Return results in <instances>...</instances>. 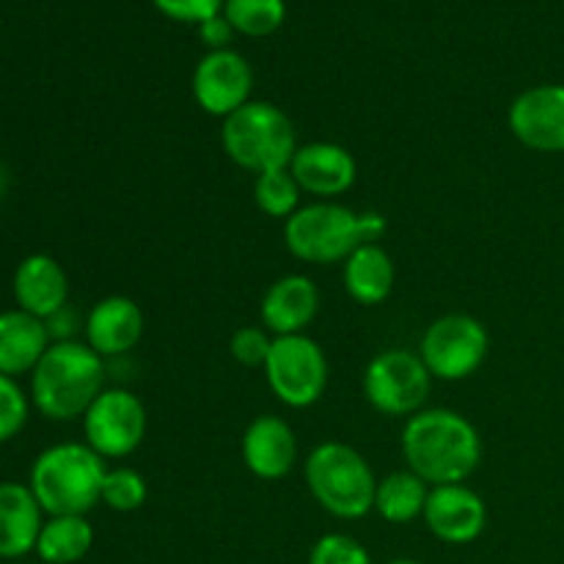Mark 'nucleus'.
<instances>
[{
	"label": "nucleus",
	"mask_w": 564,
	"mask_h": 564,
	"mask_svg": "<svg viewBox=\"0 0 564 564\" xmlns=\"http://www.w3.org/2000/svg\"><path fill=\"white\" fill-rule=\"evenodd\" d=\"M408 471L435 485L466 482L482 463V438L471 419L452 408H424L405 419L400 435Z\"/></svg>",
	"instance_id": "f257e3e1"
},
{
	"label": "nucleus",
	"mask_w": 564,
	"mask_h": 564,
	"mask_svg": "<svg viewBox=\"0 0 564 564\" xmlns=\"http://www.w3.org/2000/svg\"><path fill=\"white\" fill-rule=\"evenodd\" d=\"M105 386V358L86 341H53L31 372V405L50 422L83 419Z\"/></svg>",
	"instance_id": "f03ea898"
},
{
	"label": "nucleus",
	"mask_w": 564,
	"mask_h": 564,
	"mask_svg": "<svg viewBox=\"0 0 564 564\" xmlns=\"http://www.w3.org/2000/svg\"><path fill=\"white\" fill-rule=\"evenodd\" d=\"M389 224L380 213H358L339 202L303 204L284 220V246L308 264H345L352 251L378 242Z\"/></svg>",
	"instance_id": "7ed1b4c3"
},
{
	"label": "nucleus",
	"mask_w": 564,
	"mask_h": 564,
	"mask_svg": "<svg viewBox=\"0 0 564 564\" xmlns=\"http://www.w3.org/2000/svg\"><path fill=\"white\" fill-rule=\"evenodd\" d=\"M108 466L86 441H64L39 452L28 474V488L44 516H88L102 505Z\"/></svg>",
	"instance_id": "20e7f679"
},
{
	"label": "nucleus",
	"mask_w": 564,
	"mask_h": 564,
	"mask_svg": "<svg viewBox=\"0 0 564 564\" xmlns=\"http://www.w3.org/2000/svg\"><path fill=\"white\" fill-rule=\"evenodd\" d=\"M303 477L314 501L339 521H361L375 510L378 477L367 457L350 444L325 441L314 446L303 466Z\"/></svg>",
	"instance_id": "39448f33"
},
{
	"label": "nucleus",
	"mask_w": 564,
	"mask_h": 564,
	"mask_svg": "<svg viewBox=\"0 0 564 564\" xmlns=\"http://www.w3.org/2000/svg\"><path fill=\"white\" fill-rule=\"evenodd\" d=\"M226 158L251 174L290 169L297 152V132L290 116L268 99H251L220 124Z\"/></svg>",
	"instance_id": "423d86ee"
},
{
	"label": "nucleus",
	"mask_w": 564,
	"mask_h": 564,
	"mask_svg": "<svg viewBox=\"0 0 564 564\" xmlns=\"http://www.w3.org/2000/svg\"><path fill=\"white\" fill-rule=\"evenodd\" d=\"M361 389L378 413L411 419L413 413L424 411V402L433 389V375L427 372L419 352L408 347H389L367 364Z\"/></svg>",
	"instance_id": "0eeeda50"
},
{
	"label": "nucleus",
	"mask_w": 564,
	"mask_h": 564,
	"mask_svg": "<svg viewBox=\"0 0 564 564\" xmlns=\"http://www.w3.org/2000/svg\"><path fill=\"white\" fill-rule=\"evenodd\" d=\"M490 350L488 328L471 314H444L433 319L419 341V356L433 380L457 383L482 369Z\"/></svg>",
	"instance_id": "6e6552de"
},
{
	"label": "nucleus",
	"mask_w": 564,
	"mask_h": 564,
	"mask_svg": "<svg viewBox=\"0 0 564 564\" xmlns=\"http://www.w3.org/2000/svg\"><path fill=\"white\" fill-rule=\"evenodd\" d=\"M262 369L275 400L295 411L312 408L328 389V358L306 334L275 336Z\"/></svg>",
	"instance_id": "1a4fd4ad"
},
{
	"label": "nucleus",
	"mask_w": 564,
	"mask_h": 564,
	"mask_svg": "<svg viewBox=\"0 0 564 564\" xmlns=\"http://www.w3.org/2000/svg\"><path fill=\"white\" fill-rule=\"evenodd\" d=\"M149 416L130 389H105L83 416V438L102 460L130 457L147 438Z\"/></svg>",
	"instance_id": "9d476101"
},
{
	"label": "nucleus",
	"mask_w": 564,
	"mask_h": 564,
	"mask_svg": "<svg viewBox=\"0 0 564 564\" xmlns=\"http://www.w3.org/2000/svg\"><path fill=\"white\" fill-rule=\"evenodd\" d=\"M193 99L198 108L215 119H226L242 105L251 102L253 69L237 50H215L202 55L193 69Z\"/></svg>",
	"instance_id": "9b49d317"
},
{
	"label": "nucleus",
	"mask_w": 564,
	"mask_h": 564,
	"mask_svg": "<svg viewBox=\"0 0 564 564\" xmlns=\"http://www.w3.org/2000/svg\"><path fill=\"white\" fill-rule=\"evenodd\" d=\"M507 124L512 135L532 152H564V86L543 83L532 86L512 99L507 110Z\"/></svg>",
	"instance_id": "f8f14e48"
},
{
	"label": "nucleus",
	"mask_w": 564,
	"mask_h": 564,
	"mask_svg": "<svg viewBox=\"0 0 564 564\" xmlns=\"http://www.w3.org/2000/svg\"><path fill=\"white\" fill-rule=\"evenodd\" d=\"M430 534L446 545H468L482 538L488 527V505L466 482L435 485L424 505Z\"/></svg>",
	"instance_id": "ddd939ff"
},
{
	"label": "nucleus",
	"mask_w": 564,
	"mask_h": 564,
	"mask_svg": "<svg viewBox=\"0 0 564 564\" xmlns=\"http://www.w3.org/2000/svg\"><path fill=\"white\" fill-rule=\"evenodd\" d=\"M290 171L301 191L317 202H336L358 180V163L352 152L334 141H312L297 147Z\"/></svg>",
	"instance_id": "4468645a"
},
{
	"label": "nucleus",
	"mask_w": 564,
	"mask_h": 564,
	"mask_svg": "<svg viewBox=\"0 0 564 564\" xmlns=\"http://www.w3.org/2000/svg\"><path fill=\"white\" fill-rule=\"evenodd\" d=\"M240 455L248 471L262 482L284 479L297 463V435L281 416L262 413L251 419L240 438Z\"/></svg>",
	"instance_id": "2eb2a0df"
},
{
	"label": "nucleus",
	"mask_w": 564,
	"mask_h": 564,
	"mask_svg": "<svg viewBox=\"0 0 564 564\" xmlns=\"http://www.w3.org/2000/svg\"><path fill=\"white\" fill-rule=\"evenodd\" d=\"M11 295L17 308L39 319H50L55 312L69 306V275L50 253H28L14 270Z\"/></svg>",
	"instance_id": "dca6fc26"
},
{
	"label": "nucleus",
	"mask_w": 564,
	"mask_h": 564,
	"mask_svg": "<svg viewBox=\"0 0 564 564\" xmlns=\"http://www.w3.org/2000/svg\"><path fill=\"white\" fill-rule=\"evenodd\" d=\"M83 336V341L102 358L127 356L143 336L141 306L127 295L102 297L88 308Z\"/></svg>",
	"instance_id": "f3484780"
},
{
	"label": "nucleus",
	"mask_w": 564,
	"mask_h": 564,
	"mask_svg": "<svg viewBox=\"0 0 564 564\" xmlns=\"http://www.w3.org/2000/svg\"><path fill=\"white\" fill-rule=\"evenodd\" d=\"M319 312V290L308 275L290 273L275 279L259 303L262 325L273 336L306 334Z\"/></svg>",
	"instance_id": "a211bd4d"
},
{
	"label": "nucleus",
	"mask_w": 564,
	"mask_h": 564,
	"mask_svg": "<svg viewBox=\"0 0 564 564\" xmlns=\"http://www.w3.org/2000/svg\"><path fill=\"white\" fill-rule=\"evenodd\" d=\"M44 510L22 482H0V560L20 562L36 551Z\"/></svg>",
	"instance_id": "6ab92c4d"
},
{
	"label": "nucleus",
	"mask_w": 564,
	"mask_h": 564,
	"mask_svg": "<svg viewBox=\"0 0 564 564\" xmlns=\"http://www.w3.org/2000/svg\"><path fill=\"white\" fill-rule=\"evenodd\" d=\"M50 345L53 339L44 319L22 308L0 312V375L14 380L31 375Z\"/></svg>",
	"instance_id": "aec40b11"
},
{
	"label": "nucleus",
	"mask_w": 564,
	"mask_h": 564,
	"mask_svg": "<svg viewBox=\"0 0 564 564\" xmlns=\"http://www.w3.org/2000/svg\"><path fill=\"white\" fill-rule=\"evenodd\" d=\"M341 281H345V292L358 306H380L394 292V259L380 242H367L345 259Z\"/></svg>",
	"instance_id": "412c9836"
},
{
	"label": "nucleus",
	"mask_w": 564,
	"mask_h": 564,
	"mask_svg": "<svg viewBox=\"0 0 564 564\" xmlns=\"http://www.w3.org/2000/svg\"><path fill=\"white\" fill-rule=\"evenodd\" d=\"M94 549V527L86 516H47L33 554L42 564H77Z\"/></svg>",
	"instance_id": "4be33fe9"
},
{
	"label": "nucleus",
	"mask_w": 564,
	"mask_h": 564,
	"mask_svg": "<svg viewBox=\"0 0 564 564\" xmlns=\"http://www.w3.org/2000/svg\"><path fill=\"white\" fill-rule=\"evenodd\" d=\"M427 496L430 485L408 468L386 474L383 479H378V490H375V512L391 527H405L424 516Z\"/></svg>",
	"instance_id": "5701e85b"
},
{
	"label": "nucleus",
	"mask_w": 564,
	"mask_h": 564,
	"mask_svg": "<svg viewBox=\"0 0 564 564\" xmlns=\"http://www.w3.org/2000/svg\"><path fill=\"white\" fill-rule=\"evenodd\" d=\"M224 17L240 36H273L286 20V0H226Z\"/></svg>",
	"instance_id": "b1692460"
},
{
	"label": "nucleus",
	"mask_w": 564,
	"mask_h": 564,
	"mask_svg": "<svg viewBox=\"0 0 564 564\" xmlns=\"http://www.w3.org/2000/svg\"><path fill=\"white\" fill-rule=\"evenodd\" d=\"M301 196L303 191L290 169L264 171L253 180V202L270 218L290 220L303 207Z\"/></svg>",
	"instance_id": "393cba45"
},
{
	"label": "nucleus",
	"mask_w": 564,
	"mask_h": 564,
	"mask_svg": "<svg viewBox=\"0 0 564 564\" xmlns=\"http://www.w3.org/2000/svg\"><path fill=\"white\" fill-rule=\"evenodd\" d=\"M149 485L141 471L130 466L108 468L102 482V505L113 512H135L147 505Z\"/></svg>",
	"instance_id": "a878e982"
},
{
	"label": "nucleus",
	"mask_w": 564,
	"mask_h": 564,
	"mask_svg": "<svg viewBox=\"0 0 564 564\" xmlns=\"http://www.w3.org/2000/svg\"><path fill=\"white\" fill-rule=\"evenodd\" d=\"M31 416V397L14 378L0 375V444L17 438Z\"/></svg>",
	"instance_id": "bb28decb"
},
{
	"label": "nucleus",
	"mask_w": 564,
	"mask_h": 564,
	"mask_svg": "<svg viewBox=\"0 0 564 564\" xmlns=\"http://www.w3.org/2000/svg\"><path fill=\"white\" fill-rule=\"evenodd\" d=\"M306 564H375L372 554L345 532H328L312 545Z\"/></svg>",
	"instance_id": "cd10ccee"
},
{
	"label": "nucleus",
	"mask_w": 564,
	"mask_h": 564,
	"mask_svg": "<svg viewBox=\"0 0 564 564\" xmlns=\"http://www.w3.org/2000/svg\"><path fill=\"white\" fill-rule=\"evenodd\" d=\"M273 339L275 336L264 325H242V328H237L231 334L229 352L242 367H264V361L270 356V347H273Z\"/></svg>",
	"instance_id": "c85d7f7f"
},
{
	"label": "nucleus",
	"mask_w": 564,
	"mask_h": 564,
	"mask_svg": "<svg viewBox=\"0 0 564 564\" xmlns=\"http://www.w3.org/2000/svg\"><path fill=\"white\" fill-rule=\"evenodd\" d=\"M152 3L169 20L182 25H202L204 20L224 11L226 0H152Z\"/></svg>",
	"instance_id": "c756f323"
},
{
	"label": "nucleus",
	"mask_w": 564,
	"mask_h": 564,
	"mask_svg": "<svg viewBox=\"0 0 564 564\" xmlns=\"http://www.w3.org/2000/svg\"><path fill=\"white\" fill-rule=\"evenodd\" d=\"M198 36H202V44L207 47V53H215V50H231V39L237 36V31L226 20L224 11H220V14L209 17V20H204L198 25Z\"/></svg>",
	"instance_id": "7c9ffc66"
},
{
	"label": "nucleus",
	"mask_w": 564,
	"mask_h": 564,
	"mask_svg": "<svg viewBox=\"0 0 564 564\" xmlns=\"http://www.w3.org/2000/svg\"><path fill=\"white\" fill-rule=\"evenodd\" d=\"M44 325H47L50 339L53 341H72L75 339V330L80 328V325H77V314L72 312V306H64L61 312H55L53 317L44 319Z\"/></svg>",
	"instance_id": "2f4dec72"
},
{
	"label": "nucleus",
	"mask_w": 564,
	"mask_h": 564,
	"mask_svg": "<svg viewBox=\"0 0 564 564\" xmlns=\"http://www.w3.org/2000/svg\"><path fill=\"white\" fill-rule=\"evenodd\" d=\"M386 564H422V562H416V560H408V556H400V560H391V562H386Z\"/></svg>",
	"instance_id": "473e14b6"
},
{
	"label": "nucleus",
	"mask_w": 564,
	"mask_h": 564,
	"mask_svg": "<svg viewBox=\"0 0 564 564\" xmlns=\"http://www.w3.org/2000/svg\"><path fill=\"white\" fill-rule=\"evenodd\" d=\"M11 564H33V562H22V560H20V562H11Z\"/></svg>",
	"instance_id": "72a5a7b5"
}]
</instances>
